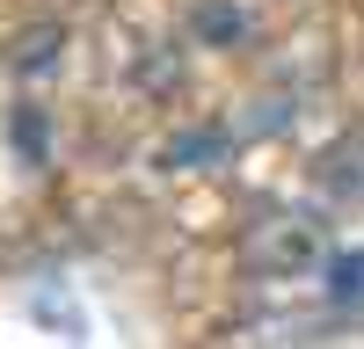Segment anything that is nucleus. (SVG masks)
I'll return each instance as SVG.
<instances>
[{"label":"nucleus","mask_w":364,"mask_h":349,"mask_svg":"<svg viewBox=\"0 0 364 349\" xmlns=\"http://www.w3.org/2000/svg\"><path fill=\"white\" fill-rule=\"evenodd\" d=\"M328 299H336V306H364V248H350V255H336V262H328Z\"/></svg>","instance_id":"f257e3e1"}]
</instances>
